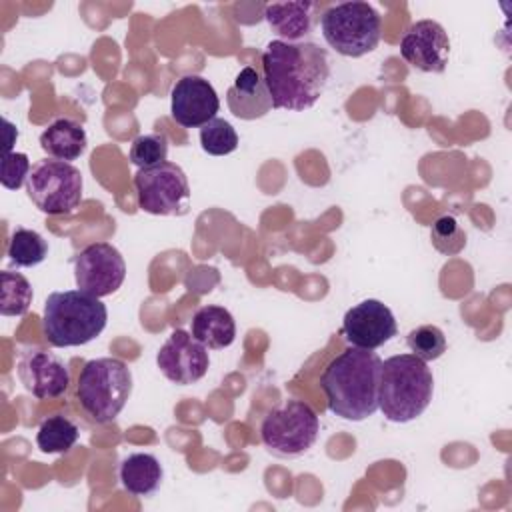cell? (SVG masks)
<instances>
[{
  "instance_id": "obj_1",
  "label": "cell",
  "mask_w": 512,
  "mask_h": 512,
  "mask_svg": "<svg viewBox=\"0 0 512 512\" xmlns=\"http://www.w3.org/2000/svg\"><path fill=\"white\" fill-rule=\"evenodd\" d=\"M262 70L276 110L312 108L330 78L328 52L314 42H268L262 52Z\"/></svg>"
},
{
  "instance_id": "obj_2",
  "label": "cell",
  "mask_w": 512,
  "mask_h": 512,
  "mask_svg": "<svg viewBox=\"0 0 512 512\" xmlns=\"http://www.w3.org/2000/svg\"><path fill=\"white\" fill-rule=\"evenodd\" d=\"M382 358L364 348L348 346L336 354L320 376L328 410L344 420L360 422L378 410Z\"/></svg>"
},
{
  "instance_id": "obj_3",
  "label": "cell",
  "mask_w": 512,
  "mask_h": 512,
  "mask_svg": "<svg viewBox=\"0 0 512 512\" xmlns=\"http://www.w3.org/2000/svg\"><path fill=\"white\" fill-rule=\"evenodd\" d=\"M432 394V370L418 356L396 354L382 362L378 408L390 422L416 420L428 408Z\"/></svg>"
},
{
  "instance_id": "obj_4",
  "label": "cell",
  "mask_w": 512,
  "mask_h": 512,
  "mask_svg": "<svg viewBox=\"0 0 512 512\" xmlns=\"http://www.w3.org/2000/svg\"><path fill=\"white\" fill-rule=\"evenodd\" d=\"M106 304L82 290L48 294L42 314V334L54 348L84 346L106 328Z\"/></svg>"
},
{
  "instance_id": "obj_5",
  "label": "cell",
  "mask_w": 512,
  "mask_h": 512,
  "mask_svg": "<svg viewBox=\"0 0 512 512\" xmlns=\"http://www.w3.org/2000/svg\"><path fill=\"white\" fill-rule=\"evenodd\" d=\"M76 394L82 410L96 424H108L116 420L132 394V372L120 358L88 360L80 370Z\"/></svg>"
},
{
  "instance_id": "obj_6",
  "label": "cell",
  "mask_w": 512,
  "mask_h": 512,
  "mask_svg": "<svg viewBox=\"0 0 512 512\" xmlns=\"http://www.w3.org/2000/svg\"><path fill=\"white\" fill-rule=\"evenodd\" d=\"M326 44L338 54L360 58L376 50L382 34V18L368 2L352 0L326 8L320 16Z\"/></svg>"
},
{
  "instance_id": "obj_7",
  "label": "cell",
  "mask_w": 512,
  "mask_h": 512,
  "mask_svg": "<svg viewBox=\"0 0 512 512\" xmlns=\"http://www.w3.org/2000/svg\"><path fill=\"white\" fill-rule=\"evenodd\" d=\"M320 420L308 402L288 398L268 412L260 424L264 446L280 458H296L310 450L318 438Z\"/></svg>"
},
{
  "instance_id": "obj_8",
  "label": "cell",
  "mask_w": 512,
  "mask_h": 512,
  "mask_svg": "<svg viewBox=\"0 0 512 512\" xmlns=\"http://www.w3.org/2000/svg\"><path fill=\"white\" fill-rule=\"evenodd\" d=\"M26 194L44 214H70L82 202V172L62 160L46 158L32 166L26 180Z\"/></svg>"
},
{
  "instance_id": "obj_9",
  "label": "cell",
  "mask_w": 512,
  "mask_h": 512,
  "mask_svg": "<svg viewBox=\"0 0 512 512\" xmlns=\"http://www.w3.org/2000/svg\"><path fill=\"white\" fill-rule=\"evenodd\" d=\"M138 208L154 216H184L190 208V184L174 162L140 168L134 174Z\"/></svg>"
},
{
  "instance_id": "obj_10",
  "label": "cell",
  "mask_w": 512,
  "mask_h": 512,
  "mask_svg": "<svg viewBox=\"0 0 512 512\" xmlns=\"http://www.w3.org/2000/svg\"><path fill=\"white\" fill-rule=\"evenodd\" d=\"M72 262L78 290L96 298L114 294L126 278V262L118 248L108 242L88 244Z\"/></svg>"
},
{
  "instance_id": "obj_11",
  "label": "cell",
  "mask_w": 512,
  "mask_h": 512,
  "mask_svg": "<svg viewBox=\"0 0 512 512\" xmlns=\"http://www.w3.org/2000/svg\"><path fill=\"white\" fill-rule=\"evenodd\" d=\"M156 366L170 382L188 386L206 376L210 366L208 348L198 342L192 332L174 330L156 354Z\"/></svg>"
},
{
  "instance_id": "obj_12",
  "label": "cell",
  "mask_w": 512,
  "mask_h": 512,
  "mask_svg": "<svg viewBox=\"0 0 512 512\" xmlns=\"http://www.w3.org/2000/svg\"><path fill=\"white\" fill-rule=\"evenodd\" d=\"M396 334L398 326L392 310L376 298L358 302L344 314L342 320V336L346 344L356 348L376 350Z\"/></svg>"
},
{
  "instance_id": "obj_13",
  "label": "cell",
  "mask_w": 512,
  "mask_h": 512,
  "mask_svg": "<svg viewBox=\"0 0 512 512\" xmlns=\"http://www.w3.org/2000/svg\"><path fill=\"white\" fill-rule=\"evenodd\" d=\"M16 372L26 392L38 400L60 398L70 384L66 362L58 354L38 346L22 350Z\"/></svg>"
},
{
  "instance_id": "obj_14",
  "label": "cell",
  "mask_w": 512,
  "mask_h": 512,
  "mask_svg": "<svg viewBox=\"0 0 512 512\" xmlns=\"http://www.w3.org/2000/svg\"><path fill=\"white\" fill-rule=\"evenodd\" d=\"M400 56L420 72H444L450 58V38L444 26L430 18L414 22L400 40Z\"/></svg>"
},
{
  "instance_id": "obj_15",
  "label": "cell",
  "mask_w": 512,
  "mask_h": 512,
  "mask_svg": "<svg viewBox=\"0 0 512 512\" xmlns=\"http://www.w3.org/2000/svg\"><path fill=\"white\" fill-rule=\"evenodd\" d=\"M220 98L214 86L196 74H186L172 86L170 112L176 124L184 128H202L216 118Z\"/></svg>"
},
{
  "instance_id": "obj_16",
  "label": "cell",
  "mask_w": 512,
  "mask_h": 512,
  "mask_svg": "<svg viewBox=\"0 0 512 512\" xmlns=\"http://www.w3.org/2000/svg\"><path fill=\"white\" fill-rule=\"evenodd\" d=\"M226 102L230 112L242 120H256L272 110L268 86L252 66H246L238 72L234 84L226 92Z\"/></svg>"
},
{
  "instance_id": "obj_17",
  "label": "cell",
  "mask_w": 512,
  "mask_h": 512,
  "mask_svg": "<svg viewBox=\"0 0 512 512\" xmlns=\"http://www.w3.org/2000/svg\"><path fill=\"white\" fill-rule=\"evenodd\" d=\"M264 18L272 32L280 36L284 42H298L306 34L312 32L318 20V4L316 2H272L264 8Z\"/></svg>"
},
{
  "instance_id": "obj_18",
  "label": "cell",
  "mask_w": 512,
  "mask_h": 512,
  "mask_svg": "<svg viewBox=\"0 0 512 512\" xmlns=\"http://www.w3.org/2000/svg\"><path fill=\"white\" fill-rule=\"evenodd\" d=\"M86 146V130L72 118H56L40 134V148L54 160L72 162L84 154Z\"/></svg>"
},
{
  "instance_id": "obj_19",
  "label": "cell",
  "mask_w": 512,
  "mask_h": 512,
  "mask_svg": "<svg viewBox=\"0 0 512 512\" xmlns=\"http://www.w3.org/2000/svg\"><path fill=\"white\" fill-rule=\"evenodd\" d=\"M190 332L208 350H222L234 342L236 322L224 306L208 304L194 312Z\"/></svg>"
},
{
  "instance_id": "obj_20",
  "label": "cell",
  "mask_w": 512,
  "mask_h": 512,
  "mask_svg": "<svg viewBox=\"0 0 512 512\" xmlns=\"http://www.w3.org/2000/svg\"><path fill=\"white\" fill-rule=\"evenodd\" d=\"M162 464L154 454L136 452L120 462L118 478L122 488L132 496H150L162 484Z\"/></svg>"
},
{
  "instance_id": "obj_21",
  "label": "cell",
  "mask_w": 512,
  "mask_h": 512,
  "mask_svg": "<svg viewBox=\"0 0 512 512\" xmlns=\"http://www.w3.org/2000/svg\"><path fill=\"white\" fill-rule=\"evenodd\" d=\"M78 426L66 416H48L40 422L36 444L44 454H64L78 440Z\"/></svg>"
},
{
  "instance_id": "obj_22",
  "label": "cell",
  "mask_w": 512,
  "mask_h": 512,
  "mask_svg": "<svg viewBox=\"0 0 512 512\" xmlns=\"http://www.w3.org/2000/svg\"><path fill=\"white\" fill-rule=\"evenodd\" d=\"M6 256L16 268H32L48 256V242L36 230L16 228L10 236Z\"/></svg>"
},
{
  "instance_id": "obj_23",
  "label": "cell",
  "mask_w": 512,
  "mask_h": 512,
  "mask_svg": "<svg viewBox=\"0 0 512 512\" xmlns=\"http://www.w3.org/2000/svg\"><path fill=\"white\" fill-rule=\"evenodd\" d=\"M0 314L2 316H24L32 304V286L20 272L4 270L0 274Z\"/></svg>"
},
{
  "instance_id": "obj_24",
  "label": "cell",
  "mask_w": 512,
  "mask_h": 512,
  "mask_svg": "<svg viewBox=\"0 0 512 512\" xmlns=\"http://www.w3.org/2000/svg\"><path fill=\"white\" fill-rule=\"evenodd\" d=\"M200 146L210 156H226L238 148V134L224 118H214L200 128Z\"/></svg>"
},
{
  "instance_id": "obj_25",
  "label": "cell",
  "mask_w": 512,
  "mask_h": 512,
  "mask_svg": "<svg viewBox=\"0 0 512 512\" xmlns=\"http://www.w3.org/2000/svg\"><path fill=\"white\" fill-rule=\"evenodd\" d=\"M128 158L138 170L158 166L168 158V138L160 132L140 134L132 140Z\"/></svg>"
},
{
  "instance_id": "obj_26",
  "label": "cell",
  "mask_w": 512,
  "mask_h": 512,
  "mask_svg": "<svg viewBox=\"0 0 512 512\" xmlns=\"http://www.w3.org/2000/svg\"><path fill=\"white\" fill-rule=\"evenodd\" d=\"M406 344L410 352L424 362L438 360L448 346L444 332L434 324H422L418 328H412L406 336Z\"/></svg>"
},
{
  "instance_id": "obj_27",
  "label": "cell",
  "mask_w": 512,
  "mask_h": 512,
  "mask_svg": "<svg viewBox=\"0 0 512 512\" xmlns=\"http://www.w3.org/2000/svg\"><path fill=\"white\" fill-rule=\"evenodd\" d=\"M430 240L434 248L444 256H456L466 246V234L458 220L450 214L436 218V222L430 228Z\"/></svg>"
},
{
  "instance_id": "obj_28",
  "label": "cell",
  "mask_w": 512,
  "mask_h": 512,
  "mask_svg": "<svg viewBox=\"0 0 512 512\" xmlns=\"http://www.w3.org/2000/svg\"><path fill=\"white\" fill-rule=\"evenodd\" d=\"M30 160L24 152H4L0 182L6 190H18L30 174Z\"/></svg>"
},
{
  "instance_id": "obj_29",
  "label": "cell",
  "mask_w": 512,
  "mask_h": 512,
  "mask_svg": "<svg viewBox=\"0 0 512 512\" xmlns=\"http://www.w3.org/2000/svg\"><path fill=\"white\" fill-rule=\"evenodd\" d=\"M4 130H6V152H12L14 146V138H18V128L4 118Z\"/></svg>"
}]
</instances>
